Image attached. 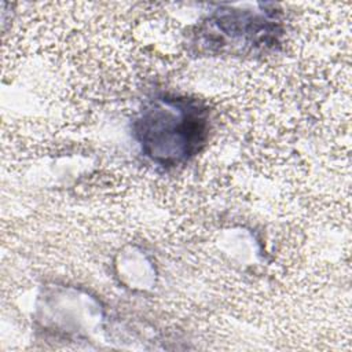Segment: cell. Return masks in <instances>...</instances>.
Masks as SVG:
<instances>
[{
	"instance_id": "6da1fadb",
	"label": "cell",
	"mask_w": 352,
	"mask_h": 352,
	"mask_svg": "<svg viewBox=\"0 0 352 352\" xmlns=\"http://www.w3.org/2000/svg\"><path fill=\"white\" fill-rule=\"evenodd\" d=\"M142 153L161 166H176L192 158L205 144L208 109L187 96L162 95L140 110L133 125Z\"/></svg>"
}]
</instances>
